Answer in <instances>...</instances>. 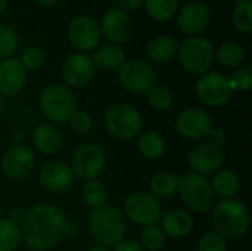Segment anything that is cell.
Masks as SVG:
<instances>
[{"instance_id":"obj_1","label":"cell","mask_w":252,"mask_h":251,"mask_svg":"<svg viewBox=\"0 0 252 251\" xmlns=\"http://www.w3.org/2000/svg\"><path fill=\"white\" fill-rule=\"evenodd\" d=\"M65 213L61 207L49 203L34 204L27 210L21 225V238L31 250L47 251L63 240Z\"/></svg>"},{"instance_id":"obj_2","label":"cell","mask_w":252,"mask_h":251,"mask_svg":"<svg viewBox=\"0 0 252 251\" xmlns=\"http://www.w3.org/2000/svg\"><path fill=\"white\" fill-rule=\"evenodd\" d=\"M213 228L220 237L227 240L242 238L251 225V216L248 207L235 198L221 200L214 204L211 215Z\"/></svg>"},{"instance_id":"obj_3","label":"cell","mask_w":252,"mask_h":251,"mask_svg":"<svg viewBox=\"0 0 252 251\" xmlns=\"http://www.w3.org/2000/svg\"><path fill=\"white\" fill-rule=\"evenodd\" d=\"M87 226L96 246L108 249L121 241L127 231L123 212L109 204L92 210L87 217Z\"/></svg>"},{"instance_id":"obj_4","label":"cell","mask_w":252,"mask_h":251,"mask_svg":"<svg viewBox=\"0 0 252 251\" xmlns=\"http://www.w3.org/2000/svg\"><path fill=\"white\" fill-rule=\"evenodd\" d=\"M38 107L52 124H66L77 109V98L71 87L63 83H50L40 92Z\"/></svg>"},{"instance_id":"obj_5","label":"cell","mask_w":252,"mask_h":251,"mask_svg":"<svg viewBox=\"0 0 252 251\" xmlns=\"http://www.w3.org/2000/svg\"><path fill=\"white\" fill-rule=\"evenodd\" d=\"M177 58L186 72L201 77L213 68L216 62V49L213 43L202 36L188 37L179 43Z\"/></svg>"},{"instance_id":"obj_6","label":"cell","mask_w":252,"mask_h":251,"mask_svg":"<svg viewBox=\"0 0 252 251\" xmlns=\"http://www.w3.org/2000/svg\"><path fill=\"white\" fill-rule=\"evenodd\" d=\"M109 135L121 141H131L143 130V118L137 108L130 104L111 105L103 117Z\"/></svg>"},{"instance_id":"obj_7","label":"cell","mask_w":252,"mask_h":251,"mask_svg":"<svg viewBox=\"0 0 252 251\" xmlns=\"http://www.w3.org/2000/svg\"><path fill=\"white\" fill-rule=\"evenodd\" d=\"M177 194L182 203L195 213L210 212L216 204V194L210 180L193 172L180 176Z\"/></svg>"},{"instance_id":"obj_8","label":"cell","mask_w":252,"mask_h":251,"mask_svg":"<svg viewBox=\"0 0 252 251\" xmlns=\"http://www.w3.org/2000/svg\"><path fill=\"white\" fill-rule=\"evenodd\" d=\"M106 166V152L96 142L81 143L72 154L71 158V170L74 178L89 182L96 180Z\"/></svg>"},{"instance_id":"obj_9","label":"cell","mask_w":252,"mask_h":251,"mask_svg":"<svg viewBox=\"0 0 252 251\" xmlns=\"http://www.w3.org/2000/svg\"><path fill=\"white\" fill-rule=\"evenodd\" d=\"M118 81L128 93L146 95L149 89L157 84V71L145 59H126L118 68Z\"/></svg>"},{"instance_id":"obj_10","label":"cell","mask_w":252,"mask_h":251,"mask_svg":"<svg viewBox=\"0 0 252 251\" xmlns=\"http://www.w3.org/2000/svg\"><path fill=\"white\" fill-rule=\"evenodd\" d=\"M0 169L7 180L24 182L35 169V154L25 143L12 145L1 155Z\"/></svg>"},{"instance_id":"obj_11","label":"cell","mask_w":252,"mask_h":251,"mask_svg":"<svg viewBox=\"0 0 252 251\" xmlns=\"http://www.w3.org/2000/svg\"><path fill=\"white\" fill-rule=\"evenodd\" d=\"M162 216L161 203L151 192H133L124 201V217L139 226L157 225Z\"/></svg>"},{"instance_id":"obj_12","label":"cell","mask_w":252,"mask_h":251,"mask_svg":"<svg viewBox=\"0 0 252 251\" xmlns=\"http://www.w3.org/2000/svg\"><path fill=\"white\" fill-rule=\"evenodd\" d=\"M195 90L199 101L213 108L224 107L233 96L229 77L216 71H208L201 75L196 81Z\"/></svg>"},{"instance_id":"obj_13","label":"cell","mask_w":252,"mask_h":251,"mask_svg":"<svg viewBox=\"0 0 252 251\" xmlns=\"http://www.w3.org/2000/svg\"><path fill=\"white\" fill-rule=\"evenodd\" d=\"M102 38L99 22L90 15H77L68 25V41L75 52L89 53L97 49Z\"/></svg>"},{"instance_id":"obj_14","label":"cell","mask_w":252,"mask_h":251,"mask_svg":"<svg viewBox=\"0 0 252 251\" xmlns=\"http://www.w3.org/2000/svg\"><path fill=\"white\" fill-rule=\"evenodd\" d=\"M96 68L89 53L72 52L61 64V77L68 87H84L94 78Z\"/></svg>"},{"instance_id":"obj_15","label":"cell","mask_w":252,"mask_h":251,"mask_svg":"<svg viewBox=\"0 0 252 251\" xmlns=\"http://www.w3.org/2000/svg\"><path fill=\"white\" fill-rule=\"evenodd\" d=\"M174 127L180 136L189 141L205 139L210 130L214 127L211 115L199 107H189L182 109L176 120Z\"/></svg>"},{"instance_id":"obj_16","label":"cell","mask_w":252,"mask_h":251,"mask_svg":"<svg viewBox=\"0 0 252 251\" xmlns=\"http://www.w3.org/2000/svg\"><path fill=\"white\" fill-rule=\"evenodd\" d=\"M176 15L179 30L188 37L201 36L211 22V10L208 4L201 0L188 1L177 10Z\"/></svg>"},{"instance_id":"obj_17","label":"cell","mask_w":252,"mask_h":251,"mask_svg":"<svg viewBox=\"0 0 252 251\" xmlns=\"http://www.w3.org/2000/svg\"><path fill=\"white\" fill-rule=\"evenodd\" d=\"M226 161V155L223 148L214 146L208 142L198 143L188 155V164L193 173L207 176L214 175L220 169H223Z\"/></svg>"},{"instance_id":"obj_18","label":"cell","mask_w":252,"mask_h":251,"mask_svg":"<svg viewBox=\"0 0 252 251\" xmlns=\"http://www.w3.org/2000/svg\"><path fill=\"white\" fill-rule=\"evenodd\" d=\"M102 36L109 43L120 44L127 41L133 34V21L127 12L120 7H109L100 18L99 24Z\"/></svg>"},{"instance_id":"obj_19","label":"cell","mask_w":252,"mask_h":251,"mask_svg":"<svg viewBox=\"0 0 252 251\" xmlns=\"http://www.w3.org/2000/svg\"><path fill=\"white\" fill-rule=\"evenodd\" d=\"M74 175L69 164L53 160L46 164L38 172V183L40 186L50 194H63L74 183Z\"/></svg>"},{"instance_id":"obj_20","label":"cell","mask_w":252,"mask_h":251,"mask_svg":"<svg viewBox=\"0 0 252 251\" xmlns=\"http://www.w3.org/2000/svg\"><path fill=\"white\" fill-rule=\"evenodd\" d=\"M27 83V70L19 59L7 58L0 62V95L3 98L16 96Z\"/></svg>"},{"instance_id":"obj_21","label":"cell","mask_w":252,"mask_h":251,"mask_svg":"<svg viewBox=\"0 0 252 251\" xmlns=\"http://www.w3.org/2000/svg\"><path fill=\"white\" fill-rule=\"evenodd\" d=\"M34 148L43 155H55L63 148V135L52 123H40L31 135Z\"/></svg>"},{"instance_id":"obj_22","label":"cell","mask_w":252,"mask_h":251,"mask_svg":"<svg viewBox=\"0 0 252 251\" xmlns=\"http://www.w3.org/2000/svg\"><path fill=\"white\" fill-rule=\"evenodd\" d=\"M159 228L162 229L165 237L170 238H183L189 235L195 226L193 216L182 209L170 210L164 216H161Z\"/></svg>"},{"instance_id":"obj_23","label":"cell","mask_w":252,"mask_h":251,"mask_svg":"<svg viewBox=\"0 0 252 251\" xmlns=\"http://www.w3.org/2000/svg\"><path fill=\"white\" fill-rule=\"evenodd\" d=\"M179 41L168 34H158L146 44V55L157 64H165L177 56Z\"/></svg>"},{"instance_id":"obj_24","label":"cell","mask_w":252,"mask_h":251,"mask_svg":"<svg viewBox=\"0 0 252 251\" xmlns=\"http://www.w3.org/2000/svg\"><path fill=\"white\" fill-rule=\"evenodd\" d=\"M210 183L216 197H221L223 200L233 198L241 189V179L230 169H220L216 172Z\"/></svg>"},{"instance_id":"obj_25","label":"cell","mask_w":252,"mask_h":251,"mask_svg":"<svg viewBox=\"0 0 252 251\" xmlns=\"http://www.w3.org/2000/svg\"><path fill=\"white\" fill-rule=\"evenodd\" d=\"M92 58L96 67L108 71H118V68L126 62V50L120 44L106 43L96 49Z\"/></svg>"},{"instance_id":"obj_26","label":"cell","mask_w":252,"mask_h":251,"mask_svg":"<svg viewBox=\"0 0 252 251\" xmlns=\"http://www.w3.org/2000/svg\"><path fill=\"white\" fill-rule=\"evenodd\" d=\"M179 182H180V176L173 173V172H157L149 182V189L151 194L155 198H171L177 194L179 189Z\"/></svg>"},{"instance_id":"obj_27","label":"cell","mask_w":252,"mask_h":251,"mask_svg":"<svg viewBox=\"0 0 252 251\" xmlns=\"http://www.w3.org/2000/svg\"><path fill=\"white\" fill-rule=\"evenodd\" d=\"M137 149L146 160H159L165 154V141L155 130H142L137 136Z\"/></svg>"},{"instance_id":"obj_28","label":"cell","mask_w":252,"mask_h":251,"mask_svg":"<svg viewBox=\"0 0 252 251\" xmlns=\"http://www.w3.org/2000/svg\"><path fill=\"white\" fill-rule=\"evenodd\" d=\"M245 59V49L236 40L223 41L216 50V61L226 68H236Z\"/></svg>"},{"instance_id":"obj_29","label":"cell","mask_w":252,"mask_h":251,"mask_svg":"<svg viewBox=\"0 0 252 251\" xmlns=\"http://www.w3.org/2000/svg\"><path fill=\"white\" fill-rule=\"evenodd\" d=\"M81 200L92 210L103 207L109 201V189L100 180H89L81 186Z\"/></svg>"},{"instance_id":"obj_30","label":"cell","mask_w":252,"mask_h":251,"mask_svg":"<svg viewBox=\"0 0 252 251\" xmlns=\"http://www.w3.org/2000/svg\"><path fill=\"white\" fill-rule=\"evenodd\" d=\"M143 6L149 18L157 22H167L177 13L180 0H143Z\"/></svg>"},{"instance_id":"obj_31","label":"cell","mask_w":252,"mask_h":251,"mask_svg":"<svg viewBox=\"0 0 252 251\" xmlns=\"http://www.w3.org/2000/svg\"><path fill=\"white\" fill-rule=\"evenodd\" d=\"M21 241V226L7 217H0V251H16Z\"/></svg>"},{"instance_id":"obj_32","label":"cell","mask_w":252,"mask_h":251,"mask_svg":"<svg viewBox=\"0 0 252 251\" xmlns=\"http://www.w3.org/2000/svg\"><path fill=\"white\" fill-rule=\"evenodd\" d=\"M19 47V34L7 22L0 21V59L12 58Z\"/></svg>"},{"instance_id":"obj_33","label":"cell","mask_w":252,"mask_h":251,"mask_svg":"<svg viewBox=\"0 0 252 251\" xmlns=\"http://www.w3.org/2000/svg\"><path fill=\"white\" fill-rule=\"evenodd\" d=\"M233 27L239 33H250L252 30V0H241L235 3L232 12Z\"/></svg>"},{"instance_id":"obj_34","label":"cell","mask_w":252,"mask_h":251,"mask_svg":"<svg viewBox=\"0 0 252 251\" xmlns=\"http://www.w3.org/2000/svg\"><path fill=\"white\" fill-rule=\"evenodd\" d=\"M146 99L151 108L155 111H167L173 105V93L167 86L155 84L146 93Z\"/></svg>"},{"instance_id":"obj_35","label":"cell","mask_w":252,"mask_h":251,"mask_svg":"<svg viewBox=\"0 0 252 251\" xmlns=\"http://www.w3.org/2000/svg\"><path fill=\"white\" fill-rule=\"evenodd\" d=\"M139 241L146 251H159L165 246V235L158 223L149 225L142 229Z\"/></svg>"},{"instance_id":"obj_36","label":"cell","mask_w":252,"mask_h":251,"mask_svg":"<svg viewBox=\"0 0 252 251\" xmlns=\"http://www.w3.org/2000/svg\"><path fill=\"white\" fill-rule=\"evenodd\" d=\"M66 124H69V127H71V130L74 133H77V135H87V133H90L93 130L94 120H93V117L87 111L75 109L72 112V115L69 117Z\"/></svg>"},{"instance_id":"obj_37","label":"cell","mask_w":252,"mask_h":251,"mask_svg":"<svg viewBox=\"0 0 252 251\" xmlns=\"http://www.w3.org/2000/svg\"><path fill=\"white\" fill-rule=\"evenodd\" d=\"M233 92H250L252 89V68L250 65H241L229 78Z\"/></svg>"},{"instance_id":"obj_38","label":"cell","mask_w":252,"mask_h":251,"mask_svg":"<svg viewBox=\"0 0 252 251\" xmlns=\"http://www.w3.org/2000/svg\"><path fill=\"white\" fill-rule=\"evenodd\" d=\"M19 62L27 71H37L44 65V53L41 49L35 46H30L21 53Z\"/></svg>"},{"instance_id":"obj_39","label":"cell","mask_w":252,"mask_h":251,"mask_svg":"<svg viewBox=\"0 0 252 251\" xmlns=\"http://www.w3.org/2000/svg\"><path fill=\"white\" fill-rule=\"evenodd\" d=\"M196 251H227V241L217 232H207L199 238Z\"/></svg>"},{"instance_id":"obj_40","label":"cell","mask_w":252,"mask_h":251,"mask_svg":"<svg viewBox=\"0 0 252 251\" xmlns=\"http://www.w3.org/2000/svg\"><path fill=\"white\" fill-rule=\"evenodd\" d=\"M205 139H207L208 143L221 148L226 143V141H227V133H226V130L223 127H213Z\"/></svg>"},{"instance_id":"obj_41","label":"cell","mask_w":252,"mask_h":251,"mask_svg":"<svg viewBox=\"0 0 252 251\" xmlns=\"http://www.w3.org/2000/svg\"><path fill=\"white\" fill-rule=\"evenodd\" d=\"M111 251H146L139 240L134 238H123L114 246V250Z\"/></svg>"},{"instance_id":"obj_42","label":"cell","mask_w":252,"mask_h":251,"mask_svg":"<svg viewBox=\"0 0 252 251\" xmlns=\"http://www.w3.org/2000/svg\"><path fill=\"white\" fill-rule=\"evenodd\" d=\"M81 235V226L75 220H68L63 225V238L68 240H77Z\"/></svg>"},{"instance_id":"obj_43","label":"cell","mask_w":252,"mask_h":251,"mask_svg":"<svg viewBox=\"0 0 252 251\" xmlns=\"http://www.w3.org/2000/svg\"><path fill=\"white\" fill-rule=\"evenodd\" d=\"M117 4H118L117 7H120L128 13V12H134L139 7H142L143 0H117Z\"/></svg>"},{"instance_id":"obj_44","label":"cell","mask_w":252,"mask_h":251,"mask_svg":"<svg viewBox=\"0 0 252 251\" xmlns=\"http://www.w3.org/2000/svg\"><path fill=\"white\" fill-rule=\"evenodd\" d=\"M25 215H27V210L25 209H22V207H15V209H12L10 212H9V215H7V219H10L12 222H15L16 225H22V222H24V219H25Z\"/></svg>"},{"instance_id":"obj_45","label":"cell","mask_w":252,"mask_h":251,"mask_svg":"<svg viewBox=\"0 0 252 251\" xmlns=\"http://www.w3.org/2000/svg\"><path fill=\"white\" fill-rule=\"evenodd\" d=\"M9 139L13 145H19V143H24V139H25V132L22 129H13L10 130V135H9Z\"/></svg>"},{"instance_id":"obj_46","label":"cell","mask_w":252,"mask_h":251,"mask_svg":"<svg viewBox=\"0 0 252 251\" xmlns=\"http://www.w3.org/2000/svg\"><path fill=\"white\" fill-rule=\"evenodd\" d=\"M38 6H43V7H52L58 0H34Z\"/></svg>"},{"instance_id":"obj_47","label":"cell","mask_w":252,"mask_h":251,"mask_svg":"<svg viewBox=\"0 0 252 251\" xmlns=\"http://www.w3.org/2000/svg\"><path fill=\"white\" fill-rule=\"evenodd\" d=\"M87 251H111V249L102 247V246H93V247H90Z\"/></svg>"},{"instance_id":"obj_48","label":"cell","mask_w":252,"mask_h":251,"mask_svg":"<svg viewBox=\"0 0 252 251\" xmlns=\"http://www.w3.org/2000/svg\"><path fill=\"white\" fill-rule=\"evenodd\" d=\"M6 7H7V0H0V15L4 13Z\"/></svg>"},{"instance_id":"obj_49","label":"cell","mask_w":252,"mask_h":251,"mask_svg":"<svg viewBox=\"0 0 252 251\" xmlns=\"http://www.w3.org/2000/svg\"><path fill=\"white\" fill-rule=\"evenodd\" d=\"M3 109H4V98L0 95V114L3 112Z\"/></svg>"},{"instance_id":"obj_50","label":"cell","mask_w":252,"mask_h":251,"mask_svg":"<svg viewBox=\"0 0 252 251\" xmlns=\"http://www.w3.org/2000/svg\"><path fill=\"white\" fill-rule=\"evenodd\" d=\"M1 213H3V204H1V201H0V216H1Z\"/></svg>"},{"instance_id":"obj_51","label":"cell","mask_w":252,"mask_h":251,"mask_svg":"<svg viewBox=\"0 0 252 251\" xmlns=\"http://www.w3.org/2000/svg\"><path fill=\"white\" fill-rule=\"evenodd\" d=\"M227 1H232V3H238V1H241V0H227Z\"/></svg>"},{"instance_id":"obj_52","label":"cell","mask_w":252,"mask_h":251,"mask_svg":"<svg viewBox=\"0 0 252 251\" xmlns=\"http://www.w3.org/2000/svg\"><path fill=\"white\" fill-rule=\"evenodd\" d=\"M24 251H35V250H31V249H28V250H24Z\"/></svg>"},{"instance_id":"obj_53","label":"cell","mask_w":252,"mask_h":251,"mask_svg":"<svg viewBox=\"0 0 252 251\" xmlns=\"http://www.w3.org/2000/svg\"><path fill=\"white\" fill-rule=\"evenodd\" d=\"M190 1H195V0H190Z\"/></svg>"}]
</instances>
